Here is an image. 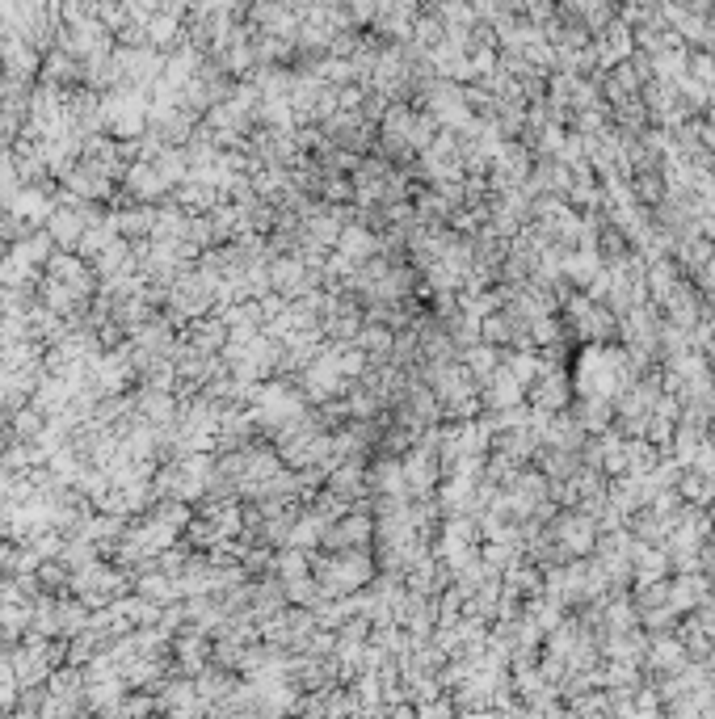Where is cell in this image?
I'll return each instance as SVG.
<instances>
[{
    "label": "cell",
    "instance_id": "cell-1",
    "mask_svg": "<svg viewBox=\"0 0 715 719\" xmlns=\"http://www.w3.org/2000/svg\"><path fill=\"white\" fill-rule=\"evenodd\" d=\"M13 211L38 223V219L47 215V198H43V194H34V190H26V194H17V198H13Z\"/></svg>",
    "mask_w": 715,
    "mask_h": 719
},
{
    "label": "cell",
    "instance_id": "cell-2",
    "mask_svg": "<svg viewBox=\"0 0 715 719\" xmlns=\"http://www.w3.org/2000/svg\"><path fill=\"white\" fill-rule=\"evenodd\" d=\"M51 232H55L59 244H76V240H80V219L68 215V211H64V215H55V219H51Z\"/></svg>",
    "mask_w": 715,
    "mask_h": 719
}]
</instances>
